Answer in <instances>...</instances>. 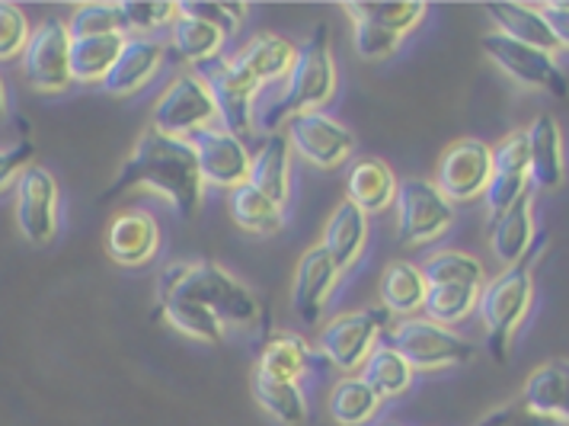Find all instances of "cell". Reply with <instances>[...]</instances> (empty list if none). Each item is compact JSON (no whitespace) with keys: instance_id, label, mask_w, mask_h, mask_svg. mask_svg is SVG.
Instances as JSON below:
<instances>
[{"instance_id":"6da1fadb","label":"cell","mask_w":569,"mask_h":426,"mask_svg":"<svg viewBox=\"0 0 569 426\" xmlns=\"http://www.w3.org/2000/svg\"><path fill=\"white\" fill-rule=\"evenodd\" d=\"M126 189H151L173 206L182 221H192L202 209L206 184L199 177V164L186 138L144 129L138 135L129 160L122 164L116 184L103 192V199H116Z\"/></svg>"},{"instance_id":"7a4b0ae2","label":"cell","mask_w":569,"mask_h":426,"mask_svg":"<svg viewBox=\"0 0 569 426\" xmlns=\"http://www.w3.org/2000/svg\"><path fill=\"white\" fill-rule=\"evenodd\" d=\"M189 298L206 305L224 327H250L259 320V298L237 276L214 260H182L170 264L157 279V301Z\"/></svg>"},{"instance_id":"3957f363","label":"cell","mask_w":569,"mask_h":426,"mask_svg":"<svg viewBox=\"0 0 569 426\" xmlns=\"http://www.w3.org/2000/svg\"><path fill=\"white\" fill-rule=\"evenodd\" d=\"M288 83L284 93L259 116L266 132H279L284 119L298 116V112H317L323 103L333 100L337 93V61L330 52V29H313L311 36L295 46V61L288 68Z\"/></svg>"},{"instance_id":"277c9868","label":"cell","mask_w":569,"mask_h":426,"mask_svg":"<svg viewBox=\"0 0 569 426\" xmlns=\"http://www.w3.org/2000/svg\"><path fill=\"white\" fill-rule=\"evenodd\" d=\"M541 257L538 244L531 247V254L525 260H518L512 267H506L492 283L480 289L477 298V315L487 330V349L496 363L509 359V349L516 340V330L521 320L531 311V298H535V276L531 267Z\"/></svg>"},{"instance_id":"5b68a950","label":"cell","mask_w":569,"mask_h":426,"mask_svg":"<svg viewBox=\"0 0 569 426\" xmlns=\"http://www.w3.org/2000/svg\"><path fill=\"white\" fill-rule=\"evenodd\" d=\"M388 344L413 373H436L465 366L477 356V347L455 334L451 327H441L436 320L426 318H400L393 320L385 334Z\"/></svg>"},{"instance_id":"8992f818","label":"cell","mask_w":569,"mask_h":426,"mask_svg":"<svg viewBox=\"0 0 569 426\" xmlns=\"http://www.w3.org/2000/svg\"><path fill=\"white\" fill-rule=\"evenodd\" d=\"M390 324H393V315L385 305L362 308V311H346L330 324H323V330H320L323 363L339 369V373L362 369L368 353L378 347V337L388 334Z\"/></svg>"},{"instance_id":"52a82bcc","label":"cell","mask_w":569,"mask_h":426,"mask_svg":"<svg viewBox=\"0 0 569 426\" xmlns=\"http://www.w3.org/2000/svg\"><path fill=\"white\" fill-rule=\"evenodd\" d=\"M393 209H397V240L403 247H422L441 238L455 225V206L441 196L432 180L422 177L397 180Z\"/></svg>"},{"instance_id":"ba28073f","label":"cell","mask_w":569,"mask_h":426,"mask_svg":"<svg viewBox=\"0 0 569 426\" xmlns=\"http://www.w3.org/2000/svg\"><path fill=\"white\" fill-rule=\"evenodd\" d=\"M196 78L202 80L214 100L218 109V119L224 122L221 129L224 132L237 135V138H247L257 126V97L259 87L243 78L237 68L231 65L228 55H214L202 65H196L192 71Z\"/></svg>"},{"instance_id":"9c48e42d","label":"cell","mask_w":569,"mask_h":426,"mask_svg":"<svg viewBox=\"0 0 569 426\" xmlns=\"http://www.w3.org/2000/svg\"><path fill=\"white\" fill-rule=\"evenodd\" d=\"M282 135L288 138L291 155H301L320 170H337L356 151L352 132L320 109L317 112H298V116L284 119Z\"/></svg>"},{"instance_id":"30bf717a","label":"cell","mask_w":569,"mask_h":426,"mask_svg":"<svg viewBox=\"0 0 569 426\" xmlns=\"http://www.w3.org/2000/svg\"><path fill=\"white\" fill-rule=\"evenodd\" d=\"M214 119H218V109H214L208 87L189 71L160 93L151 129L170 135V138H189V135L208 129Z\"/></svg>"},{"instance_id":"8fae6325","label":"cell","mask_w":569,"mask_h":426,"mask_svg":"<svg viewBox=\"0 0 569 426\" xmlns=\"http://www.w3.org/2000/svg\"><path fill=\"white\" fill-rule=\"evenodd\" d=\"M490 184V145L480 138L451 141L439 160L436 187L451 206H467L483 196Z\"/></svg>"},{"instance_id":"7c38bea8","label":"cell","mask_w":569,"mask_h":426,"mask_svg":"<svg viewBox=\"0 0 569 426\" xmlns=\"http://www.w3.org/2000/svg\"><path fill=\"white\" fill-rule=\"evenodd\" d=\"M23 71L29 83L42 93H61L71 80V36L61 20H46L29 32L23 49Z\"/></svg>"},{"instance_id":"4fadbf2b","label":"cell","mask_w":569,"mask_h":426,"mask_svg":"<svg viewBox=\"0 0 569 426\" xmlns=\"http://www.w3.org/2000/svg\"><path fill=\"white\" fill-rule=\"evenodd\" d=\"M480 46H483L487 58H490L506 78H512L521 87L550 90L553 97H567V78L557 68L553 55L538 52V49L521 46V42H512V39H506L499 32H487L480 39Z\"/></svg>"},{"instance_id":"5bb4252c","label":"cell","mask_w":569,"mask_h":426,"mask_svg":"<svg viewBox=\"0 0 569 426\" xmlns=\"http://www.w3.org/2000/svg\"><path fill=\"white\" fill-rule=\"evenodd\" d=\"M186 141L192 145V155H196V164H199L202 184H211V187L221 189H237L247 184L250 158L253 155L247 151L243 138L208 126L202 132L189 135Z\"/></svg>"},{"instance_id":"9a60e30c","label":"cell","mask_w":569,"mask_h":426,"mask_svg":"<svg viewBox=\"0 0 569 426\" xmlns=\"http://www.w3.org/2000/svg\"><path fill=\"white\" fill-rule=\"evenodd\" d=\"M17 225L29 244H49L58 235V180L52 170L29 164L17 177Z\"/></svg>"},{"instance_id":"2e32d148","label":"cell","mask_w":569,"mask_h":426,"mask_svg":"<svg viewBox=\"0 0 569 426\" xmlns=\"http://www.w3.org/2000/svg\"><path fill=\"white\" fill-rule=\"evenodd\" d=\"M525 192H531L528 189V141H525V129H516L490 148V184L483 189V199L496 218L509 206H516Z\"/></svg>"},{"instance_id":"e0dca14e","label":"cell","mask_w":569,"mask_h":426,"mask_svg":"<svg viewBox=\"0 0 569 426\" xmlns=\"http://www.w3.org/2000/svg\"><path fill=\"white\" fill-rule=\"evenodd\" d=\"M339 276L342 273L320 244H313L301 254V260L295 267V279H291V308H295L298 320H305L308 327L320 324L323 308L337 289Z\"/></svg>"},{"instance_id":"ac0fdd59","label":"cell","mask_w":569,"mask_h":426,"mask_svg":"<svg viewBox=\"0 0 569 426\" xmlns=\"http://www.w3.org/2000/svg\"><path fill=\"white\" fill-rule=\"evenodd\" d=\"M160 61H163V42L148 39V36H126L122 52L103 78V90L109 97L138 93L148 80L154 78Z\"/></svg>"},{"instance_id":"d6986e66","label":"cell","mask_w":569,"mask_h":426,"mask_svg":"<svg viewBox=\"0 0 569 426\" xmlns=\"http://www.w3.org/2000/svg\"><path fill=\"white\" fill-rule=\"evenodd\" d=\"M525 141H528V187L535 189H557L563 184V135L553 116H538L528 129H525Z\"/></svg>"},{"instance_id":"ffe728a7","label":"cell","mask_w":569,"mask_h":426,"mask_svg":"<svg viewBox=\"0 0 569 426\" xmlns=\"http://www.w3.org/2000/svg\"><path fill=\"white\" fill-rule=\"evenodd\" d=\"M157 247H160V228H157L154 215L148 212L116 215L106 231V250L122 267L148 264L157 254Z\"/></svg>"},{"instance_id":"44dd1931","label":"cell","mask_w":569,"mask_h":426,"mask_svg":"<svg viewBox=\"0 0 569 426\" xmlns=\"http://www.w3.org/2000/svg\"><path fill=\"white\" fill-rule=\"evenodd\" d=\"M291 61H295V46L282 36H276V32H259L240 52L231 55L233 68L250 83H257L259 90L266 83L288 78Z\"/></svg>"},{"instance_id":"7402d4cb","label":"cell","mask_w":569,"mask_h":426,"mask_svg":"<svg viewBox=\"0 0 569 426\" xmlns=\"http://www.w3.org/2000/svg\"><path fill=\"white\" fill-rule=\"evenodd\" d=\"M567 359H550V363H543L541 369L528 375V382H525V388H521V395L516 400L535 417L553 420V424H567Z\"/></svg>"},{"instance_id":"603a6c76","label":"cell","mask_w":569,"mask_h":426,"mask_svg":"<svg viewBox=\"0 0 569 426\" xmlns=\"http://www.w3.org/2000/svg\"><path fill=\"white\" fill-rule=\"evenodd\" d=\"M247 187H253L266 199H272L276 206L284 209V202L291 196V148H288V138L282 132L266 135V141L250 158Z\"/></svg>"},{"instance_id":"cb8c5ba5","label":"cell","mask_w":569,"mask_h":426,"mask_svg":"<svg viewBox=\"0 0 569 426\" xmlns=\"http://www.w3.org/2000/svg\"><path fill=\"white\" fill-rule=\"evenodd\" d=\"M490 244L492 254L506 267H512V264L525 260L531 254V247L538 244V238H535V199H531V192H525L516 206H509L506 212L492 218Z\"/></svg>"},{"instance_id":"d4e9b609","label":"cell","mask_w":569,"mask_h":426,"mask_svg":"<svg viewBox=\"0 0 569 426\" xmlns=\"http://www.w3.org/2000/svg\"><path fill=\"white\" fill-rule=\"evenodd\" d=\"M365 240H368V215L352 202H339L333 215L327 218L323 240H320V247L330 254V260L337 264L339 273H346L362 257Z\"/></svg>"},{"instance_id":"484cf974","label":"cell","mask_w":569,"mask_h":426,"mask_svg":"<svg viewBox=\"0 0 569 426\" xmlns=\"http://www.w3.org/2000/svg\"><path fill=\"white\" fill-rule=\"evenodd\" d=\"M490 20L496 23V32L521 42V46H531L538 52L557 55L563 52V46L557 42V36L550 32V27L543 23L541 10L538 7H525V3H492L487 7Z\"/></svg>"},{"instance_id":"4316f807","label":"cell","mask_w":569,"mask_h":426,"mask_svg":"<svg viewBox=\"0 0 569 426\" xmlns=\"http://www.w3.org/2000/svg\"><path fill=\"white\" fill-rule=\"evenodd\" d=\"M393 196H397V174L385 160L362 158L359 164H352V170L346 177V202L371 215L393 206Z\"/></svg>"},{"instance_id":"83f0119b","label":"cell","mask_w":569,"mask_h":426,"mask_svg":"<svg viewBox=\"0 0 569 426\" xmlns=\"http://www.w3.org/2000/svg\"><path fill=\"white\" fill-rule=\"evenodd\" d=\"M253 398L257 404L276 417L282 426H305L308 424V395L301 392L298 382L291 378H279V375L253 373Z\"/></svg>"},{"instance_id":"f1b7e54d","label":"cell","mask_w":569,"mask_h":426,"mask_svg":"<svg viewBox=\"0 0 569 426\" xmlns=\"http://www.w3.org/2000/svg\"><path fill=\"white\" fill-rule=\"evenodd\" d=\"M422 298H426V279L416 264L410 260H393L381 273V305L390 315L400 318H413L416 311H422Z\"/></svg>"},{"instance_id":"f546056e","label":"cell","mask_w":569,"mask_h":426,"mask_svg":"<svg viewBox=\"0 0 569 426\" xmlns=\"http://www.w3.org/2000/svg\"><path fill=\"white\" fill-rule=\"evenodd\" d=\"M157 315L167 320L173 330H180V334L199 340V344H211V347L224 344L228 327L214 318L206 305H199V301H189V298H167V301H157Z\"/></svg>"},{"instance_id":"4dcf8cb0","label":"cell","mask_w":569,"mask_h":426,"mask_svg":"<svg viewBox=\"0 0 569 426\" xmlns=\"http://www.w3.org/2000/svg\"><path fill=\"white\" fill-rule=\"evenodd\" d=\"M362 382L381 400L400 398L413 385V369L388 344H378L362 363Z\"/></svg>"},{"instance_id":"1f68e13d","label":"cell","mask_w":569,"mask_h":426,"mask_svg":"<svg viewBox=\"0 0 569 426\" xmlns=\"http://www.w3.org/2000/svg\"><path fill=\"white\" fill-rule=\"evenodd\" d=\"M126 36H93L71 39V80L78 83H103L109 68L122 52Z\"/></svg>"},{"instance_id":"d6a6232c","label":"cell","mask_w":569,"mask_h":426,"mask_svg":"<svg viewBox=\"0 0 569 426\" xmlns=\"http://www.w3.org/2000/svg\"><path fill=\"white\" fill-rule=\"evenodd\" d=\"M231 218L240 231H250V235H276L282 231L284 225V209L276 206L272 199H266L262 192L253 187H237L231 189Z\"/></svg>"},{"instance_id":"836d02e7","label":"cell","mask_w":569,"mask_h":426,"mask_svg":"<svg viewBox=\"0 0 569 426\" xmlns=\"http://www.w3.org/2000/svg\"><path fill=\"white\" fill-rule=\"evenodd\" d=\"M381 410V398L362 382V375H346L330 395V417L339 426L371 424Z\"/></svg>"},{"instance_id":"e575fe53","label":"cell","mask_w":569,"mask_h":426,"mask_svg":"<svg viewBox=\"0 0 569 426\" xmlns=\"http://www.w3.org/2000/svg\"><path fill=\"white\" fill-rule=\"evenodd\" d=\"M311 359L313 353L301 334H276V337H269V344L259 353L257 369L266 375H279V378L298 382L301 375L311 369Z\"/></svg>"},{"instance_id":"d590c367","label":"cell","mask_w":569,"mask_h":426,"mask_svg":"<svg viewBox=\"0 0 569 426\" xmlns=\"http://www.w3.org/2000/svg\"><path fill=\"white\" fill-rule=\"evenodd\" d=\"M170 46H173V52L180 55L182 61L202 65L208 58L221 55V49H224V32L208 27L202 20H192V17H182L180 13L170 23Z\"/></svg>"},{"instance_id":"8d00e7d4","label":"cell","mask_w":569,"mask_h":426,"mask_svg":"<svg viewBox=\"0 0 569 426\" xmlns=\"http://www.w3.org/2000/svg\"><path fill=\"white\" fill-rule=\"evenodd\" d=\"M426 286H483V264L465 250H439L419 267Z\"/></svg>"},{"instance_id":"74e56055","label":"cell","mask_w":569,"mask_h":426,"mask_svg":"<svg viewBox=\"0 0 569 426\" xmlns=\"http://www.w3.org/2000/svg\"><path fill=\"white\" fill-rule=\"evenodd\" d=\"M483 286H426L422 311L426 320H436L441 327L461 324L477 311V298Z\"/></svg>"},{"instance_id":"f35d334b","label":"cell","mask_w":569,"mask_h":426,"mask_svg":"<svg viewBox=\"0 0 569 426\" xmlns=\"http://www.w3.org/2000/svg\"><path fill=\"white\" fill-rule=\"evenodd\" d=\"M346 17H362L375 27L388 29L393 36L407 39L429 13L426 3H346Z\"/></svg>"},{"instance_id":"ab89813d","label":"cell","mask_w":569,"mask_h":426,"mask_svg":"<svg viewBox=\"0 0 569 426\" xmlns=\"http://www.w3.org/2000/svg\"><path fill=\"white\" fill-rule=\"evenodd\" d=\"M71 39H93V36H129L119 3H83L64 23Z\"/></svg>"},{"instance_id":"60d3db41","label":"cell","mask_w":569,"mask_h":426,"mask_svg":"<svg viewBox=\"0 0 569 426\" xmlns=\"http://www.w3.org/2000/svg\"><path fill=\"white\" fill-rule=\"evenodd\" d=\"M119 10H122V20H126V32L129 29L151 32V29L170 27L180 17V7L163 3V0H122Z\"/></svg>"},{"instance_id":"b9f144b4","label":"cell","mask_w":569,"mask_h":426,"mask_svg":"<svg viewBox=\"0 0 569 426\" xmlns=\"http://www.w3.org/2000/svg\"><path fill=\"white\" fill-rule=\"evenodd\" d=\"M182 17H192V20H202L208 27L221 29L224 36L237 32V29L247 23L250 17V7L247 3H177Z\"/></svg>"},{"instance_id":"7bdbcfd3","label":"cell","mask_w":569,"mask_h":426,"mask_svg":"<svg viewBox=\"0 0 569 426\" xmlns=\"http://www.w3.org/2000/svg\"><path fill=\"white\" fill-rule=\"evenodd\" d=\"M27 13L17 3H3L0 0V61H13L17 55H23L29 42Z\"/></svg>"},{"instance_id":"ee69618b","label":"cell","mask_w":569,"mask_h":426,"mask_svg":"<svg viewBox=\"0 0 569 426\" xmlns=\"http://www.w3.org/2000/svg\"><path fill=\"white\" fill-rule=\"evenodd\" d=\"M352 27H356V52L362 55L365 61H381V58H390V55L400 49V36H393L388 29L375 27L362 17H349Z\"/></svg>"},{"instance_id":"f6af8a7d","label":"cell","mask_w":569,"mask_h":426,"mask_svg":"<svg viewBox=\"0 0 569 426\" xmlns=\"http://www.w3.org/2000/svg\"><path fill=\"white\" fill-rule=\"evenodd\" d=\"M29 158H32V141L23 138L10 148H0V192L17 184V177L29 167Z\"/></svg>"},{"instance_id":"bcb514c9","label":"cell","mask_w":569,"mask_h":426,"mask_svg":"<svg viewBox=\"0 0 569 426\" xmlns=\"http://www.w3.org/2000/svg\"><path fill=\"white\" fill-rule=\"evenodd\" d=\"M473 426H567V424H553V420L535 417V414H528L518 400H512V404L496 407L492 414H487L483 420H477Z\"/></svg>"},{"instance_id":"7dc6e473","label":"cell","mask_w":569,"mask_h":426,"mask_svg":"<svg viewBox=\"0 0 569 426\" xmlns=\"http://www.w3.org/2000/svg\"><path fill=\"white\" fill-rule=\"evenodd\" d=\"M541 10V17H543V23L550 27V32L557 36V42L567 49V42H569V10H567V3H543V7H538Z\"/></svg>"},{"instance_id":"c3c4849f","label":"cell","mask_w":569,"mask_h":426,"mask_svg":"<svg viewBox=\"0 0 569 426\" xmlns=\"http://www.w3.org/2000/svg\"><path fill=\"white\" fill-rule=\"evenodd\" d=\"M7 112V87H3V78H0V119Z\"/></svg>"}]
</instances>
